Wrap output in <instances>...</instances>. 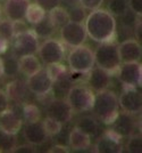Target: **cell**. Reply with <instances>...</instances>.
Returning a JSON list of instances; mask_svg holds the SVG:
<instances>
[{
  "mask_svg": "<svg viewBox=\"0 0 142 153\" xmlns=\"http://www.w3.org/2000/svg\"><path fill=\"white\" fill-rule=\"evenodd\" d=\"M84 27L88 37L98 44L114 41L116 37V19L106 9L91 10L84 19Z\"/></svg>",
  "mask_w": 142,
  "mask_h": 153,
  "instance_id": "obj_1",
  "label": "cell"
},
{
  "mask_svg": "<svg viewBox=\"0 0 142 153\" xmlns=\"http://www.w3.org/2000/svg\"><path fill=\"white\" fill-rule=\"evenodd\" d=\"M93 113L100 121L105 125H111L116 120L119 113L118 97L111 90H102L99 91L94 96L93 103Z\"/></svg>",
  "mask_w": 142,
  "mask_h": 153,
  "instance_id": "obj_2",
  "label": "cell"
},
{
  "mask_svg": "<svg viewBox=\"0 0 142 153\" xmlns=\"http://www.w3.org/2000/svg\"><path fill=\"white\" fill-rule=\"evenodd\" d=\"M94 64L101 68L110 74H116L121 66V58L118 54V48L114 41L102 42L97 47L94 51Z\"/></svg>",
  "mask_w": 142,
  "mask_h": 153,
  "instance_id": "obj_3",
  "label": "cell"
},
{
  "mask_svg": "<svg viewBox=\"0 0 142 153\" xmlns=\"http://www.w3.org/2000/svg\"><path fill=\"white\" fill-rule=\"evenodd\" d=\"M94 96L96 94H93V90L90 87L84 85H74L71 86L67 91L66 101L74 112L81 113L92 110Z\"/></svg>",
  "mask_w": 142,
  "mask_h": 153,
  "instance_id": "obj_4",
  "label": "cell"
},
{
  "mask_svg": "<svg viewBox=\"0 0 142 153\" xmlns=\"http://www.w3.org/2000/svg\"><path fill=\"white\" fill-rule=\"evenodd\" d=\"M67 62L71 71L88 73L94 66V53L88 46L73 47L67 56Z\"/></svg>",
  "mask_w": 142,
  "mask_h": 153,
  "instance_id": "obj_5",
  "label": "cell"
},
{
  "mask_svg": "<svg viewBox=\"0 0 142 153\" xmlns=\"http://www.w3.org/2000/svg\"><path fill=\"white\" fill-rule=\"evenodd\" d=\"M39 49V38L33 30H27L16 34L13 38V55L22 57L25 55H35Z\"/></svg>",
  "mask_w": 142,
  "mask_h": 153,
  "instance_id": "obj_6",
  "label": "cell"
},
{
  "mask_svg": "<svg viewBox=\"0 0 142 153\" xmlns=\"http://www.w3.org/2000/svg\"><path fill=\"white\" fill-rule=\"evenodd\" d=\"M39 57L45 64H55L63 62L65 58V46L55 39L48 38L39 45Z\"/></svg>",
  "mask_w": 142,
  "mask_h": 153,
  "instance_id": "obj_7",
  "label": "cell"
},
{
  "mask_svg": "<svg viewBox=\"0 0 142 153\" xmlns=\"http://www.w3.org/2000/svg\"><path fill=\"white\" fill-rule=\"evenodd\" d=\"M59 30H60L61 41L65 45L70 46L72 48L76 47V46L84 45V42L86 41V38H88L84 24L80 23V22L68 21Z\"/></svg>",
  "mask_w": 142,
  "mask_h": 153,
  "instance_id": "obj_8",
  "label": "cell"
},
{
  "mask_svg": "<svg viewBox=\"0 0 142 153\" xmlns=\"http://www.w3.org/2000/svg\"><path fill=\"white\" fill-rule=\"evenodd\" d=\"M123 88H136L142 82V65L140 62L122 63L117 72Z\"/></svg>",
  "mask_w": 142,
  "mask_h": 153,
  "instance_id": "obj_9",
  "label": "cell"
},
{
  "mask_svg": "<svg viewBox=\"0 0 142 153\" xmlns=\"http://www.w3.org/2000/svg\"><path fill=\"white\" fill-rule=\"evenodd\" d=\"M26 86L32 94L38 97H43L51 93L53 89V81L47 73L45 69H41L32 76H27Z\"/></svg>",
  "mask_w": 142,
  "mask_h": 153,
  "instance_id": "obj_10",
  "label": "cell"
},
{
  "mask_svg": "<svg viewBox=\"0 0 142 153\" xmlns=\"http://www.w3.org/2000/svg\"><path fill=\"white\" fill-rule=\"evenodd\" d=\"M118 105L129 114H139L142 111V95L136 88H124L118 97Z\"/></svg>",
  "mask_w": 142,
  "mask_h": 153,
  "instance_id": "obj_11",
  "label": "cell"
},
{
  "mask_svg": "<svg viewBox=\"0 0 142 153\" xmlns=\"http://www.w3.org/2000/svg\"><path fill=\"white\" fill-rule=\"evenodd\" d=\"M122 140L121 135L109 129L98 140L94 151L98 153H121L123 152Z\"/></svg>",
  "mask_w": 142,
  "mask_h": 153,
  "instance_id": "obj_12",
  "label": "cell"
},
{
  "mask_svg": "<svg viewBox=\"0 0 142 153\" xmlns=\"http://www.w3.org/2000/svg\"><path fill=\"white\" fill-rule=\"evenodd\" d=\"M118 54L122 63L140 62L142 56V48L136 39H126L117 46Z\"/></svg>",
  "mask_w": 142,
  "mask_h": 153,
  "instance_id": "obj_13",
  "label": "cell"
},
{
  "mask_svg": "<svg viewBox=\"0 0 142 153\" xmlns=\"http://www.w3.org/2000/svg\"><path fill=\"white\" fill-rule=\"evenodd\" d=\"M111 82V74L99 66H93L88 72V85L96 93L108 89Z\"/></svg>",
  "mask_w": 142,
  "mask_h": 153,
  "instance_id": "obj_14",
  "label": "cell"
},
{
  "mask_svg": "<svg viewBox=\"0 0 142 153\" xmlns=\"http://www.w3.org/2000/svg\"><path fill=\"white\" fill-rule=\"evenodd\" d=\"M47 114L53 119H56L57 121L61 122V123H66V122L71 121L73 114H74V111L70 106L67 101L52 100L48 105Z\"/></svg>",
  "mask_w": 142,
  "mask_h": 153,
  "instance_id": "obj_15",
  "label": "cell"
},
{
  "mask_svg": "<svg viewBox=\"0 0 142 153\" xmlns=\"http://www.w3.org/2000/svg\"><path fill=\"white\" fill-rule=\"evenodd\" d=\"M23 118L13 108H7L0 114V129L9 133V134L17 135L20 128L23 127Z\"/></svg>",
  "mask_w": 142,
  "mask_h": 153,
  "instance_id": "obj_16",
  "label": "cell"
},
{
  "mask_svg": "<svg viewBox=\"0 0 142 153\" xmlns=\"http://www.w3.org/2000/svg\"><path fill=\"white\" fill-rule=\"evenodd\" d=\"M30 4V0H6L4 6V13L7 19L12 22L25 19L26 12Z\"/></svg>",
  "mask_w": 142,
  "mask_h": 153,
  "instance_id": "obj_17",
  "label": "cell"
},
{
  "mask_svg": "<svg viewBox=\"0 0 142 153\" xmlns=\"http://www.w3.org/2000/svg\"><path fill=\"white\" fill-rule=\"evenodd\" d=\"M23 135L26 142L31 145H41L45 143L49 137L43 128L42 122L40 121L26 123L23 130Z\"/></svg>",
  "mask_w": 142,
  "mask_h": 153,
  "instance_id": "obj_18",
  "label": "cell"
},
{
  "mask_svg": "<svg viewBox=\"0 0 142 153\" xmlns=\"http://www.w3.org/2000/svg\"><path fill=\"white\" fill-rule=\"evenodd\" d=\"M111 126H113L111 129L115 130L122 137H129L134 130V121L132 114H129L126 112L118 113L116 120L111 123Z\"/></svg>",
  "mask_w": 142,
  "mask_h": 153,
  "instance_id": "obj_19",
  "label": "cell"
},
{
  "mask_svg": "<svg viewBox=\"0 0 142 153\" xmlns=\"http://www.w3.org/2000/svg\"><path fill=\"white\" fill-rule=\"evenodd\" d=\"M68 143L70 147L74 151H85L91 145V136L85 134L75 126L70 133Z\"/></svg>",
  "mask_w": 142,
  "mask_h": 153,
  "instance_id": "obj_20",
  "label": "cell"
},
{
  "mask_svg": "<svg viewBox=\"0 0 142 153\" xmlns=\"http://www.w3.org/2000/svg\"><path fill=\"white\" fill-rule=\"evenodd\" d=\"M18 65H20V73L27 76H32L35 72L42 69L39 58L35 55H25V56L18 57Z\"/></svg>",
  "mask_w": 142,
  "mask_h": 153,
  "instance_id": "obj_21",
  "label": "cell"
},
{
  "mask_svg": "<svg viewBox=\"0 0 142 153\" xmlns=\"http://www.w3.org/2000/svg\"><path fill=\"white\" fill-rule=\"evenodd\" d=\"M26 90H27L26 82L22 80H13L7 83L6 94L9 100L15 102H20L26 96Z\"/></svg>",
  "mask_w": 142,
  "mask_h": 153,
  "instance_id": "obj_22",
  "label": "cell"
},
{
  "mask_svg": "<svg viewBox=\"0 0 142 153\" xmlns=\"http://www.w3.org/2000/svg\"><path fill=\"white\" fill-rule=\"evenodd\" d=\"M32 30L38 38L48 39V38H51L52 34L55 33V31H56L57 29L53 26V24L51 23V21H50L49 17L45 15V19H41L39 23L34 24Z\"/></svg>",
  "mask_w": 142,
  "mask_h": 153,
  "instance_id": "obj_23",
  "label": "cell"
},
{
  "mask_svg": "<svg viewBox=\"0 0 142 153\" xmlns=\"http://www.w3.org/2000/svg\"><path fill=\"white\" fill-rule=\"evenodd\" d=\"M48 17L56 29H60L70 21L67 9L61 6L56 7V8L51 9L50 12H48Z\"/></svg>",
  "mask_w": 142,
  "mask_h": 153,
  "instance_id": "obj_24",
  "label": "cell"
},
{
  "mask_svg": "<svg viewBox=\"0 0 142 153\" xmlns=\"http://www.w3.org/2000/svg\"><path fill=\"white\" fill-rule=\"evenodd\" d=\"M47 73L49 74V76L51 78V80L53 81V83L64 80L66 78H68V70L65 66L64 64L60 63H55V64H49L45 68Z\"/></svg>",
  "mask_w": 142,
  "mask_h": 153,
  "instance_id": "obj_25",
  "label": "cell"
},
{
  "mask_svg": "<svg viewBox=\"0 0 142 153\" xmlns=\"http://www.w3.org/2000/svg\"><path fill=\"white\" fill-rule=\"evenodd\" d=\"M47 12H45L43 8H41L39 5H37L35 2L34 4H30V6L27 8V12H26L25 15V19L29 24H37L39 23L42 19H45V15H47Z\"/></svg>",
  "mask_w": 142,
  "mask_h": 153,
  "instance_id": "obj_26",
  "label": "cell"
},
{
  "mask_svg": "<svg viewBox=\"0 0 142 153\" xmlns=\"http://www.w3.org/2000/svg\"><path fill=\"white\" fill-rule=\"evenodd\" d=\"M76 127L78 129H81L82 131H84L85 134H88L89 136L92 137V136H94L97 134L98 131L97 119L93 118V117H90V115L83 117V118H81L78 120V122L76 123Z\"/></svg>",
  "mask_w": 142,
  "mask_h": 153,
  "instance_id": "obj_27",
  "label": "cell"
},
{
  "mask_svg": "<svg viewBox=\"0 0 142 153\" xmlns=\"http://www.w3.org/2000/svg\"><path fill=\"white\" fill-rule=\"evenodd\" d=\"M16 144V135L9 134L0 129V152H13Z\"/></svg>",
  "mask_w": 142,
  "mask_h": 153,
  "instance_id": "obj_28",
  "label": "cell"
},
{
  "mask_svg": "<svg viewBox=\"0 0 142 153\" xmlns=\"http://www.w3.org/2000/svg\"><path fill=\"white\" fill-rule=\"evenodd\" d=\"M40 119H41V112L37 105L30 103L23 105V120L26 121V123L40 121Z\"/></svg>",
  "mask_w": 142,
  "mask_h": 153,
  "instance_id": "obj_29",
  "label": "cell"
},
{
  "mask_svg": "<svg viewBox=\"0 0 142 153\" xmlns=\"http://www.w3.org/2000/svg\"><path fill=\"white\" fill-rule=\"evenodd\" d=\"M20 73V65H18V57L15 55H10L4 58V76H14Z\"/></svg>",
  "mask_w": 142,
  "mask_h": 153,
  "instance_id": "obj_30",
  "label": "cell"
},
{
  "mask_svg": "<svg viewBox=\"0 0 142 153\" xmlns=\"http://www.w3.org/2000/svg\"><path fill=\"white\" fill-rule=\"evenodd\" d=\"M42 125H43V128L47 131L48 136H56V135H58L61 131V128H63V123L61 122L57 121L56 119H53V118L49 117V115H47L43 119Z\"/></svg>",
  "mask_w": 142,
  "mask_h": 153,
  "instance_id": "obj_31",
  "label": "cell"
},
{
  "mask_svg": "<svg viewBox=\"0 0 142 153\" xmlns=\"http://www.w3.org/2000/svg\"><path fill=\"white\" fill-rule=\"evenodd\" d=\"M129 9L127 0H109L108 2V12L114 16H122Z\"/></svg>",
  "mask_w": 142,
  "mask_h": 153,
  "instance_id": "obj_32",
  "label": "cell"
},
{
  "mask_svg": "<svg viewBox=\"0 0 142 153\" xmlns=\"http://www.w3.org/2000/svg\"><path fill=\"white\" fill-rule=\"evenodd\" d=\"M0 36L8 41H12L14 38L13 22L9 19H1L0 21Z\"/></svg>",
  "mask_w": 142,
  "mask_h": 153,
  "instance_id": "obj_33",
  "label": "cell"
},
{
  "mask_svg": "<svg viewBox=\"0 0 142 153\" xmlns=\"http://www.w3.org/2000/svg\"><path fill=\"white\" fill-rule=\"evenodd\" d=\"M84 10H85V9H84L81 5L67 9L70 21H74V22H80V23H82L84 19H85V17H86Z\"/></svg>",
  "mask_w": 142,
  "mask_h": 153,
  "instance_id": "obj_34",
  "label": "cell"
},
{
  "mask_svg": "<svg viewBox=\"0 0 142 153\" xmlns=\"http://www.w3.org/2000/svg\"><path fill=\"white\" fill-rule=\"evenodd\" d=\"M126 149L130 153H140L142 151V138L140 136H130Z\"/></svg>",
  "mask_w": 142,
  "mask_h": 153,
  "instance_id": "obj_35",
  "label": "cell"
},
{
  "mask_svg": "<svg viewBox=\"0 0 142 153\" xmlns=\"http://www.w3.org/2000/svg\"><path fill=\"white\" fill-rule=\"evenodd\" d=\"M61 0H35V4L43 8L45 12H50L51 9L60 6Z\"/></svg>",
  "mask_w": 142,
  "mask_h": 153,
  "instance_id": "obj_36",
  "label": "cell"
},
{
  "mask_svg": "<svg viewBox=\"0 0 142 153\" xmlns=\"http://www.w3.org/2000/svg\"><path fill=\"white\" fill-rule=\"evenodd\" d=\"M103 0H80V5L86 10H94L102 6Z\"/></svg>",
  "mask_w": 142,
  "mask_h": 153,
  "instance_id": "obj_37",
  "label": "cell"
},
{
  "mask_svg": "<svg viewBox=\"0 0 142 153\" xmlns=\"http://www.w3.org/2000/svg\"><path fill=\"white\" fill-rule=\"evenodd\" d=\"M123 19V23L125 24L126 26H131L133 25L134 23L136 22V19H138V15L135 13H133L131 9H127L125 13L123 14L122 16H121Z\"/></svg>",
  "mask_w": 142,
  "mask_h": 153,
  "instance_id": "obj_38",
  "label": "cell"
},
{
  "mask_svg": "<svg viewBox=\"0 0 142 153\" xmlns=\"http://www.w3.org/2000/svg\"><path fill=\"white\" fill-rule=\"evenodd\" d=\"M129 8L138 16L142 15V0H127Z\"/></svg>",
  "mask_w": 142,
  "mask_h": 153,
  "instance_id": "obj_39",
  "label": "cell"
},
{
  "mask_svg": "<svg viewBox=\"0 0 142 153\" xmlns=\"http://www.w3.org/2000/svg\"><path fill=\"white\" fill-rule=\"evenodd\" d=\"M13 29H14V37H15L16 34H20V33H22V32L27 31V30H29L27 22H24V19L13 22Z\"/></svg>",
  "mask_w": 142,
  "mask_h": 153,
  "instance_id": "obj_40",
  "label": "cell"
},
{
  "mask_svg": "<svg viewBox=\"0 0 142 153\" xmlns=\"http://www.w3.org/2000/svg\"><path fill=\"white\" fill-rule=\"evenodd\" d=\"M8 108H9V98L5 90L0 89V114Z\"/></svg>",
  "mask_w": 142,
  "mask_h": 153,
  "instance_id": "obj_41",
  "label": "cell"
},
{
  "mask_svg": "<svg viewBox=\"0 0 142 153\" xmlns=\"http://www.w3.org/2000/svg\"><path fill=\"white\" fill-rule=\"evenodd\" d=\"M49 153H67L70 152V149L65 145H53V146L48 151Z\"/></svg>",
  "mask_w": 142,
  "mask_h": 153,
  "instance_id": "obj_42",
  "label": "cell"
},
{
  "mask_svg": "<svg viewBox=\"0 0 142 153\" xmlns=\"http://www.w3.org/2000/svg\"><path fill=\"white\" fill-rule=\"evenodd\" d=\"M134 33L138 41H140L142 38V23L140 19H136V22L134 23Z\"/></svg>",
  "mask_w": 142,
  "mask_h": 153,
  "instance_id": "obj_43",
  "label": "cell"
},
{
  "mask_svg": "<svg viewBox=\"0 0 142 153\" xmlns=\"http://www.w3.org/2000/svg\"><path fill=\"white\" fill-rule=\"evenodd\" d=\"M13 152L15 153H23V152H26V153H32L34 152V149L31 146V144H29V145H22V146H16L14 149Z\"/></svg>",
  "mask_w": 142,
  "mask_h": 153,
  "instance_id": "obj_44",
  "label": "cell"
},
{
  "mask_svg": "<svg viewBox=\"0 0 142 153\" xmlns=\"http://www.w3.org/2000/svg\"><path fill=\"white\" fill-rule=\"evenodd\" d=\"M60 4L64 5V8L70 9V8H73L75 6H78L80 5V0H61Z\"/></svg>",
  "mask_w": 142,
  "mask_h": 153,
  "instance_id": "obj_45",
  "label": "cell"
},
{
  "mask_svg": "<svg viewBox=\"0 0 142 153\" xmlns=\"http://www.w3.org/2000/svg\"><path fill=\"white\" fill-rule=\"evenodd\" d=\"M8 46H9V41L0 36V55L6 53L7 49H8Z\"/></svg>",
  "mask_w": 142,
  "mask_h": 153,
  "instance_id": "obj_46",
  "label": "cell"
},
{
  "mask_svg": "<svg viewBox=\"0 0 142 153\" xmlns=\"http://www.w3.org/2000/svg\"><path fill=\"white\" fill-rule=\"evenodd\" d=\"M4 76V59L0 57V78Z\"/></svg>",
  "mask_w": 142,
  "mask_h": 153,
  "instance_id": "obj_47",
  "label": "cell"
},
{
  "mask_svg": "<svg viewBox=\"0 0 142 153\" xmlns=\"http://www.w3.org/2000/svg\"><path fill=\"white\" fill-rule=\"evenodd\" d=\"M2 19V9H1V7H0V21Z\"/></svg>",
  "mask_w": 142,
  "mask_h": 153,
  "instance_id": "obj_48",
  "label": "cell"
},
{
  "mask_svg": "<svg viewBox=\"0 0 142 153\" xmlns=\"http://www.w3.org/2000/svg\"><path fill=\"white\" fill-rule=\"evenodd\" d=\"M0 1H2V0H0Z\"/></svg>",
  "mask_w": 142,
  "mask_h": 153,
  "instance_id": "obj_49",
  "label": "cell"
}]
</instances>
